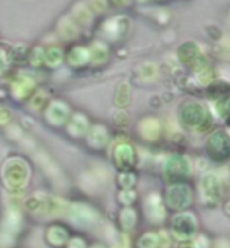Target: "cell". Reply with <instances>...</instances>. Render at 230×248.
Returning <instances> with one entry per match:
<instances>
[{
  "label": "cell",
  "instance_id": "obj_29",
  "mask_svg": "<svg viewBox=\"0 0 230 248\" xmlns=\"http://www.w3.org/2000/svg\"><path fill=\"white\" fill-rule=\"evenodd\" d=\"M114 123L117 124V126H120V127L128 126V123H129V120H128V115L124 113V112L117 113V115H115V120H114Z\"/></svg>",
  "mask_w": 230,
  "mask_h": 248
},
{
  "label": "cell",
  "instance_id": "obj_27",
  "mask_svg": "<svg viewBox=\"0 0 230 248\" xmlns=\"http://www.w3.org/2000/svg\"><path fill=\"white\" fill-rule=\"evenodd\" d=\"M158 73V69L155 64L152 63H147V64H143V66L141 68V76L143 77V79H147V80H152L153 77L156 76Z\"/></svg>",
  "mask_w": 230,
  "mask_h": 248
},
{
  "label": "cell",
  "instance_id": "obj_6",
  "mask_svg": "<svg viewBox=\"0 0 230 248\" xmlns=\"http://www.w3.org/2000/svg\"><path fill=\"white\" fill-rule=\"evenodd\" d=\"M195 230H197V223L193 214H178L172 220V231L180 239L191 237L195 232Z\"/></svg>",
  "mask_w": 230,
  "mask_h": 248
},
{
  "label": "cell",
  "instance_id": "obj_28",
  "mask_svg": "<svg viewBox=\"0 0 230 248\" xmlns=\"http://www.w3.org/2000/svg\"><path fill=\"white\" fill-rule=\"evenodd\" d=\"M118 200H120V203L124 206V207H129L131 203L136 200V193L133 190H123L120 195H118Z\"/></svg>",
  "mask_w": 230,
  "mask_h": 248
},
{
  "label": "cell",
  "instance_id": "obj_32",
  "mask_svg": "<svg viewBox=\"0 0 230 248\" xmlns=\"http://www.w3.org/2000/svg\"><path fill=\"white\" fill-rule=\"evenodd\" d=\"M90 248H106V247H104V245H100V244H98V245H93V247H90Z\"/></svg>",
  "mask_w": 230,
  "mask_h": 248
},
{
  "label": "cell",
  "instance_id": "obj_7",
  "mask_svg": "<svg viewBox=\"0 0 230 248\" xmlns=\"http://www.w3.org/2000/svg\"><path fill=\"white\" fill-rule=\"evenodd\" d=\"M202 193L210 206H216L221 200V186L214 174H207L202 179Z\"/></svg>",
  "mask_w": 230,
  "mask_h": 248
},
{
  "label": "cell",
  "instance_id": "obj_26",
  "mask_svg": "<svg viewBox=\"0 0 230 248\" xmlns=\"http://www.w3.org/2000/svg\"><path fill=\"white\" fill-rule=\"evenodd\" d=\"M62 30V35L65 36V38H74L76 35H77V29H76V25L71 22V21H63L62 22V27H60Z\"/></svg>",
  "mask_w": 230,
  "mask_h": 248
},
{
  "label": "cell",
  "instance_id": "obj_31",
  "mask_svg": "<svg viewBox=\"0 0 230 248\" xmlns=\"http://www.w3.org/2000/svg\"><path fill=\"white\" fill-rule=\"evenodd\" d=\"M178 248H197L195 245H193V244H181Z\"/></svg>",
  "mask_w": 230,
  "mask_h": 248
},
{
  "label": "cell",
  "instance_id": "obj_3",
  "mask_svg": "<svg viewBox=\"0 0 230 248\" xmlns=\"http://www.w3.org/2000/svg\"><path fill=\"white\" fill-rule=\"evenodd\" d=\"M180 118L188 127H197L200 130L203 121L208 118V112L199 102H186L180 108Z\"/></svg>",
  "mask_w": 230,
  "mask_h": 248
},
{
  "label": "cell",
  "instance_id": "obj_23",
  "mask_svg": "<svg viewBox=\"0 0 230 248\" xmlns=\"http://www.w3.org/2000/svg\"><path fill=\"white\" fill-rule=\"evenodd\" d=\"M216 110H218V113L221 116H224V118L230 116V96L221 97V99L218 101V104H216Z\"/></svg>",
  "mask_w": 230,
  "mask_h": 248
},
{
  "label": "cell",
  "instance_id": "obj_11",
  "mask_svg": "<svg viewBox=\"0 0 230 248\" xmlns=\"http://www.w3.org/2000/svg\"><path fill=\"white\" fill-rule=\"evenodd\" d=\"M126 21L123 17H114L104 24V35H106L109 40H115V38L122 36V33L126 31Z\"/></svg>",
  "mask_w": 230,
  "mask_h": 248
},
{
  "label": "cell",
  "instance_id": "obj_12",
  "mask_svg": "<svg viewBox=\"0 0 230 248\" xmlns=\"http://www.w3.org/2000/svg\"><path fill=\"white\" fill-rule=\"evenodd\" d=\"M141 135L147 140H156L161 134V126L155 118H145L139 123Z\"/></svg>",
  "mask_w": 230,
  "mask_h": 248
},
{
  "label": "cell",
  "instance_id": "obj_24",
  "mask_svg": "<svg viewBox=\"0 0 230 248\" xmlns=\"http://www.w3.org/2000/svg\"><path fill=\"white\" fill-rule=\"evenodd\" d=\"M136 182V176L133 173H122L120 176H118V184H120L124 190H131V187L134 186Z\"/></svg>",
  "mask_w": 230,
  "mask_h": 248
},
{
  "label": "cell",
  "instance_id": "obj_13",
  "mask_svg": "<svg viewBox=\"0 0 230 248\" xmlns=\"http://www.w3.org/2000/svg\"><path fill=\"white\" fill-rule=\"evenodd\" d=\"M68 116V108L63 102H54L48 108V120L52 124H62Z\"/></svg>",
  "mask_w": 230,
  "mask_h": 248
},
{
  "label": "cell",
  "instance_id": "obj_19",
  "mask_svg": "<svg viewBox=\"0 0 230 248\" xmlns=\"http://www.w3.org/2000/svg\"><path fill=\"white\" fill-rule=\"evenodd\" d=\"M109 58V49L104 43H95L90 49V60L95 64H101Z\"/></svg>",
  "mask_w": 230,
  "mask_h": 248
},
{
  "label": "cell",
  "instance_id": "obj_21",
  "mask_svg": "<svg viewBox=\"0 0 230 248\" xmlns=\"http://www.w3.org/2000/svg\"><path fill=\"white\" fill-rule=\"evenodd\" d=\"M161 239L156 232H147L137 239V248H159Z\"/></svg>",
  "mask_w": 230,
  "mask_h": 248
},
{
  "label": "cell",
  "instance_id": "obj_10",
  "mask_svg": "<svg viewBox=\"0 0 230 248\" xmlns=\"http://www.w3.org/2000/svg\"><path fill=\"white\" fill-rule=\"evenodd\" d=\"M200 55V47L193 41H188L185 44L180 46L178 49V58L181 60V63L188 64V66H193V64L199 60Z\"/></svg>",
  "mask_w": 230,
  "mask_h": 248
},
{
  "label": "cell",
  "instance_id": "obj_9",
  "mask_svg": "<svg viewBox=\"0 0 230 248\" xmlns=\"http://www.w3.org/2000/svg\"><path fill=\"white\" fill-rule=\"evenodd\" d=\"M145 214H147V217L150 218V221H153V223H159V221H162L164 217H166V211H164L162 201L156 193L147 197V200H145Z\"/></svg>",
  "mask_w": 230,
  "mask_h": 248
},
{
  "label": "cell",
  "instance_id": "obj_1",
  "mask_svg": "<svg viewBox=\"0 0 230 248\" xmlns=\"http://www.w3.org/2000/svg\"><path fill=\"white\" fill-rule=\"evenodd\" d=\"M208 155L216 162H226L230 159V137L224 130H216L210 135L207 143Z\"/></svg>",
  "mask_w": 230,
  "mask_h": 248
},
{
  "label": "cell",
  "instance_id": "obj_25",
  "mask_svg": "<svg viewBox=\"0 0 230 248\" xmlns=\"http://www.w3.org/2000/svg\"><path fill=\"white\" fill-rule=\"evenodd\" d=\"M60 62H62V52L58 49H49L48 54H46V63L49 66H57Z\"/></svg>",
  "mask_w": 230,
  "mask_h": 248
},
{
  "label": "cell",
  "instance_id": "obj_14",
  "mask_svg": "<svg viewBox=\"0 0 230 248\" xmlns=\"http://www.w3.org/2000/svg\"><path fill=\"white\" fill-rule=\"evenodd\" d=\"M90 60V52L85 49V47H73L70 50L68 54V63L71 66L74 68H79V66H84V64H87Z\"/></svg>",
  "mask_w": 230,
  "mask_h": 248
},
{
  "label": "cell",
  "instance_id": "obj_22",
  "mask_svg": "<svg viewBox=\"0 0 230 248\" xmlns=\"http://www.w3.org/2000/svg\"><path fill=\"white\" fill-rule=\"evenodd\" d=\"M229 83L222 82V80H216V82H212L208 87V96L210 97H224L227 93H229Z\"/></svg>",
  "mask_w": 230,
  "mask_h": 248
},
{
  "label": "cell",
  "instance_id": "obj_18",
  "mask_svg": "<svg viewBox=\"0 0 230 248\" xmlns=\"http://www.w3.org/2000/svg\"><path fill=\"white\" fill-rule=\"evenodd\" d=\"M118 217H120V226L123 231H131L136 226L137 214L133 207H123Z\"/></svg>",
  "mask_w": 230,
  "mask_h": 248
},
{
  "label": "cell",
  "instance_id": "obj_15",
  "mask_svg": "<svg viewBox=\"0 0 230 248\" xmlns=\"http://www.w3.org/2000/svg\"><path fill=\"white\" fill-rule=\"evenodd\" d=\"M48 242L54 247H62L68 240V231L63 226H51L48 230Z\"/></svg>",
  "mask_w": 230,
  "mask_h": 248
},
{
  "label": "cell",
  "instance_id": "obj_4",
  "mask_svg": "<svg viewBox=\"0 0 230 248\" xmlns=\"http://www.w3.org/2000/svg\"><path fill=\"white\" fill-rule=\"evenodd\" d=\"M167 204L170 209L174 211H181V209H186L191 204V188L186 184H174L172 187H169L167 195H166Z\"/></svg>",
  "mask_w": 230,
  "mask_h": 248
},
{
  "label": "cell",
  "instance_id": "obj_17",
  "mask_svg": "<svg viewBox=\"0 0 230 248\" xmlns=\"http://www.w3.org/2000/svg\"><path fill=\"white\" fill-rule=\"evenodd\" d=\"M87 129H88V121L84 115H74L68 123L70 134L74 135V137L84 135L85 132H87Z\"/></svg>",
  "mask_w": 230,
  "mask_h": 248
},
{
  "label": "cell",
  "instance_id": "obj_16",
  "mask_svg": "<svg viewBox=\"0 0 230 248\" xmlns=\"http://www.w3.org/2000/svg\"><path fill=\"white\" fill-rule=\"evenodd\" d=\"M88 141L95 148H104L107 145V130L103 126H93L88 132Z\"/></svg>",
  "mask_w": 230,
  "mask_h": 248
},
{
  "label": "cell",
  "instance_id": "obj_8",
  "mask_svg": "<svg viewBox=\"0 0 230 248\" xmlns=\"http://www.w3.org/2000/svg\"><path fill=\"white\" fill-rule=\"evenodd\" d=\"M71 217L76 223L88 226L98 221V212L87 204H74L71 207Z\"/></svg>",
  "mask_w": 230,
  "mask_h": 248
},
{
  "label": "cell",
  "instance_id": "obj_5",
  "mask_svg": "<svg viewBox=\"0 0 230 248\" xmlns=\"http://www.w3.org/2000/svg\"><path fill=\"white\" fill-rule=\"evenodd\" d=\"M114 164L122 173H129L136 165V151L128 143H120L114 149Z\"/></svg>",
  "mask_w": 230,
  "mask_h": 248
},
{
  "label": "cell",
  "instance_id": "obj_20",
  "mask_svg": "<svg viewBox=\"0 0 230 248\" xmlns=\"http://www.w3.org/2000/svg\"><path fill=\"white\" fill-rule=\"evenodd\" d=\"M114 101L118 107H126L131 101V88L126 82H122L120 85H117L115 90V97Z\"/></svg>",
  "mask_w": 230,
  "mask_h": 248
},
{
  "label": "cell",
  "instance_id": "obj_2",
  "mask_svg": "<svg viewBox=\"0 0 230 248\" xmlns=\"http://www.w3.org/2000/svg\"><path fill=\"white\" fill-rule=\"evenodd\" d=\"M189 174V162L183 155H172L164 165V176L170 184H181Z\"/></svg>",
  "mask_w": 230,
  "mask_h": 248
},
{
  "label": "cell",
  "instance_id": "obj_30",
  "mask_svg": "<svg viewBox=\"0 0 230 248\" xmlns=\"http://www.w3.org/2000/svg\"><path fill=\"white\" fill-rule=\"evenodd\" d=\"M68 248H87L85 247V240L81 237H74L68 242Z\"/></svg>",
  "mask_w": 230,
  "mask_h": 248
}]
</instances>
